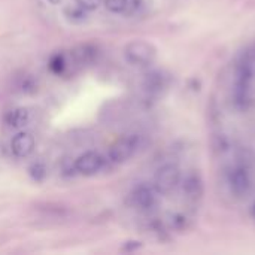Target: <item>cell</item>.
Wrapping results in <instances>:
<instances>
[{"mask_svg":"<svg viewBox=\"0 0 255 255\" xmlns=\"http://www.w3.org/2000/svg\"><path fill=\"white\" fill-rule=\"evenodd\" d=\"M212 121L223 185L255 221V42L226 69Z\"/></svg>","mask_w":255,"mask_h":255,"instance_id":"obj_1","label":"cell"},{"mask_svg":"<svg viewBox=\"0 0 255 255\" xmlns=\"http://www.w3.org/2000/svg\"><path fill=\"white\" fill-rule=\"evenodd\" d=\"M142 142L143 139L140 134H127L124 137H120L109 148V160L117 164L130 160L140 149Z\"/></svg>","mask_w":255,"mask_h":255,"instance_id":"obj_2","label":"cell"},{"mask_svg":"<svg viewBox=\"0 0 255 255\" xmlns=\"http://www.w3.org/2000/svg\"><path fill=\"white\" fill-rule=\"evenodd\" d=\"M158 196H161V194L155 190L154 185L140 184V185L133 188V191L128 196V202H130L131 208H134L136 211L151 212L160 203Z\"/></svg>","mask_w":255,"mask_h":255,"instance_id":"obj_3","label":"cell"},{"mask_svg":"<svg viewBox=\"0 0 255 255\" xmlns=\"http://www.w3.org/2000/svg\"><path fill=\"white\" fill-rule=\"evenodd\" d=\"M124 57L128 64L136 67H143V66H149L154 61L155 51L148 42L134 40L124 48Z\"/></svg>","mask_w":255,"mask_h":255,"instance_id":"obj_4","label":"cell"},{"mask_svg":"<svg viewBox=\"0 0 255 255\" xmlns=\"http://www.w3.org/2000/svg\"><path fill=\"white\" fill-rule=\"evenodd\" d=\"M103 164H105V160L99 152L87 151L75 160L73 167H75V172H78L79 175L91 176V175H96L97 172H100Z\"/></svg>","mask_w":255,"mask_h":255,"instance_id":"obj_5","label":"cell"},{"mask_svg":"<svg viewBox=\"0 0 255 255\" xmlns=\"http://www.w3.org/2000/svg\"><path fill=\"white\" fill-rule=\"evenodd\" d=\"M34 146H36L34 137L28 131H21L15 134L10 140L12 154L18 158H27L34 151Z\"/></svg>","mask_w":255,"mask_h":255,"instance_id":"obj_6","label":"cell"},{"mask_svg":"<svg viewBox=\"0 0 255 255\" xmlns=\"http://www.w3.org/2000/svg\"><path fill=\"white\" fill-rule=\"evenodd\" d=\"M99 55V49L97 46L91 45V43H85V45H79L75 49H72L70 52V60L73 61L75 66H87L91 64L97 60Z\"/></svg>","mask_w":255,"mask_h":255,"instance_id":"obj_7","label":"cell"},{"mask_svg":"<svg viewBox=\"0 0 255 255\" xmlns=\"http://www.w3.org/2000/svg\"><path fill=\"white\" fill-rule=\"evenodd\" d=\"M4 124L10 128H22L31 120V112L27 108H15L4 115Z\"/></svg>","mask_w":255,"mask_h":255,"instance_id":"obj_8","label":"cell"},{"mask_svg":"<svg viewBox=\"0 0 255 255\" xmlns=\"http://www.w3.org/2000/svg\"><path fill=\"white\" fill-rule=\"evenodd\" d=\"M16 91H19L21 94H34L37 91V81L33 75H21L16 79Z\"/></svg>","mask_w":255,"mask_h":255,"instance_id":"obj_9","label":"cell"},{"mask_svg":"<svg viewBox=\"0 0 255 255\" xmlns=\"http://www.w3.org/2000/svg\"><path fill=\"white\" fill-rule=\"evenodd\" d=\"M48 66H49V70H51L52 73H55V75H61V73H64V72L69 69V60H67V55H66V54H63V52H58V54L52 55V57H51V60H49V63H48Z\"/></svg>","mask_w":255,"mask_h":255,"instance_id":"obj_10","label":"cell"},{"mask_svg":"<svg viewBox=\"0 0 255 255\" xmlns=\"http://www.w3.org/2000/svg\"><path fill=\"white\" fill-rule=\"evenodd\" d=\"M64 16L73 22V24H81L84 21H87V9H84L82 6L79 4H75V6H67L64 9Z\"/></svg>","mask_w":255,"mask_h":255,"instance_id":"obj_11","label":"cell"},{"mask_svg":"<svg viewBox=\"0 0 255 255\" xmlns=\"http://www.w3.org/2000/svg\"><path fill=\"white\" fill-rule=\"evenodd\" d=\"M28 175L34 182H43L48 176V169L42 161H34L28 167Z\"/></svg>","mask_w":255,"mask_h":255,"instance_id":"obj_12","label":"cell"},{"mask_svg":"<svg viewBox=\"0 0 255 255\" xmlns=\"http://www.w3.org/2000/svg\"><path fill=\"white\" fill-rule=\"evenodd\" d=\"M128 0H103L105 7L112 13H126Z\"/></svg>","mask_w":255,"mask_h":255,"instance_id":"obj_13","label":"cell"},{"mask_svg":"<svg viewBox=\"0 0 255 255\" xmlns=\"http://www.w3.org/2000/svg\"><path fill=\"white\" fill-rule=\"evenodd\" d=\"M75 3L82 6L87 10H94V9H97L103 3V0H75Z\"/></svg>","mask_w":255,"mask_h":255,"instance_id":"obj_14","label":"cell"},{"mask_svg":"<svg viewBox=\"0 0 255 255\" xmlns=\"http://www.w3.org/2000/svg\"><path fill=\"white\" fill-rule=\"evenodd\" d=\"M48 1H49L51 4H58V3H60L61 0H48Z\"/></svg>","mask_w":255,"mask_h":255,"instance_id":"obj_15","label":"cell"}]
</instances>
